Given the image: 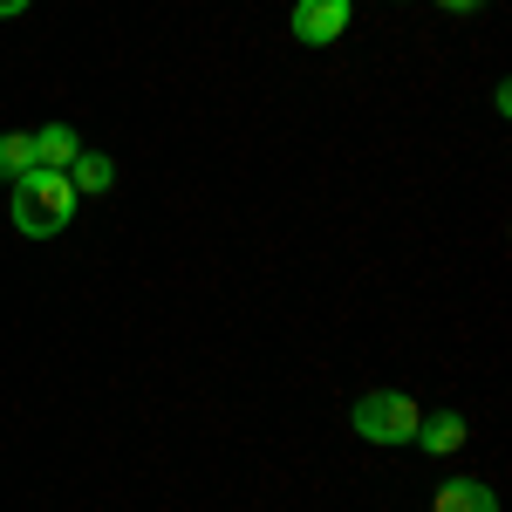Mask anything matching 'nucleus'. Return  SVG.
Returning <instances> with one entry per match:
<instances>
[{
    "mask_svg": "<svg viewBox=\"0 0 512 512\" xmlns=\"http://www.w3.org/2000/svg\"><path fill=\"white\" fill-rule=\"evenodd\" d=\"M69 185H76V198L110 192V185H117V164L103 158V151H89V144H82V151H76V164H69Z\"/></svg>",
    "mask_w": 512,
    "mask_h": 512,
    "instance_id": "obj_7",
    "label": "nucleus"
},
{
    "mask_svg": "<svg viewBox=\"0 0 512 512\" xmlns=\"http://www.w3.org/2000/svg\"><path fill=\"white\" fill-rule=\"evenodd\" d=\"M417 451H431V458H451L458 444H465V417L458 410H437V417H424L417 424V437H410Z\"/></svg>",
    "mask_w": 512,
    "mask_h": 512,
    "instance_id": "obj_5",
    "label": "nucleus"
},
{
    "mask_svg": "<svg viewBox=\"0 0 512 512\" xmlns=\"http://www.w3.org/2000/svg\"><path fill=\"white\" fill-rule=\"evenodd\" d=\"M7 219H14L21 239H55L69 219H76V185H69V171H41V164L21 171V178H14Z\"/></svg>",
    "mask_w": 512,
    "mask_h": 512,
    "instance_id": "obj_1",
    "label": "nucleus"
},
{
    "mask_svg": "<svg viewBox=\"0 0 512 512\" xmlns=\"http://www.w3.org/2000/svg\"><path fill=\"white\" fill-rule=\"evenodd\" d=\"M431 512H499V499H492V485H478V478H444Z\"/></svg>",
    "mask_w": 512,
    "mask_h": 512,
    "instance_id": "obj_6",
    "label": "nucleus"
},
{
    "mask_svg": "<svg viewBox=\"0 0 512 512\" xmlns=\"http://www.w3.org/2000/svg\"><path fill=\"white\" fill-rule=\"evenodd\" d=\"M21 171H35V130H7L0 137V178L14 185Z\"/></svg>",
    "mask_w": 512,
    "mask_h": 512,
    "instance_id": "obj_8",
    "label": "nucleus"
},
{
    "mask_svg": "<svg viewBox=\"0 0 512 512\" xmlns=\"http://www.w3.org/2000/svg\"><path fill=\"white\" fill-rule=\"evenodd\" d=\"M349 14H355V0H294L287 28H294V41H308V48H328V41L349 35Z\"/></svg>",
    "mask_w": 512,
    "mask_h": 512,
    "instance_id": "obj_3",
    "label": "nucleus"
},
{
    "mask_svg": "<svg viewBox=\"0 0 512 512\" xmlns=\"http://www.w3.org/2000/svg\"><path fill=\"white\" fill-rule=\"evenodd\" d=\"M14 14H28V0H0V21H14Z\"/></svg>",
    "mask_w": 512,
    "mask_h": 512,
    "instance_id": "obj_10",
    "label": "nucleus"
},
{
    "mask_svg": "<svg viewBox=\"0 0 512 512\" xmlns=\"http://www.w3.org/2000/svg\"><path fill=\"white\" fill-rule=\"evenodd\" d=\"M437 7H444V14H478L485 0H437Z\"/></svg>",
    "mask_w": 512,
    "mask_h": 512,
    "instance_id": "obj_9",
    "label": "nucleus"
},
{
    "mask_svg": "<svg viewBox=\"0 0 512 512\" xmlns=\"http://www.w3.org/2000/svg\"><path fill=\"white\" fill-rule=\"evenodd\" d=\"M355 437L362 444H410L417 437V424H424V410L410 403L403 390H362L355 396Z\"/></svg>",
    "mask_w": 512,
    "mask_h": 512,
    "instance_id": "obj_2",
    "label": "nucleus"
},
{
    "mask_svg": "<svg viewBox=\"0 0 512 512\" xmlns=\"http://www.w3.org/2000/svg\"><path fill=\"white\" fill-rule=\"evenodd\" d=\"M76 151H82L76 123H41V130H35V164H41V171H69Z\"/></svg>",
    "mask_w": 512,
    "mask_h": 512,
    "instance_id": "obj_4",
    "label": "nucleus"
}]
</instances>
